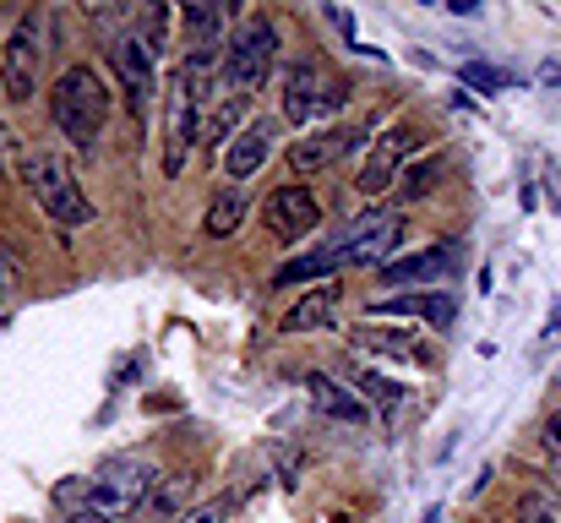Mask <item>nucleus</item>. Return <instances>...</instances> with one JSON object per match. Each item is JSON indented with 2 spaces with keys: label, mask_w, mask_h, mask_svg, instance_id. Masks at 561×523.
<instances>
[{
  "label": "nucleus",
  "mask_w": 561,
  "mask_h": 523,
  "mask_svg": "<svg viewBox=\"0 0 561 523\" xmlns=\"http://www.w3.org/2000/svg\"><path fill=\"white\" fill-rule=\"evenodd\" d=\"M153 486H159L153 464L137 458V453H121V458L99 464L93 480H66V486H55V502H60L71 519L121 523V519H131L137 508H148Z\"/></svg>",
  "instance_id": "obj_1"
},
{
  "label": "nucleus",
  "mask_w": 561,
  "mask_h": 523,
  "mask_svg": "<svg viewBox=\"0 0 561 523\" xmlns=\"http://www.w3.org/2000/svg\"><path fill=\"white\" fill-rule=\"evenodd\" d=\"M213 82V60L207 55H186L164 88V174L186 170V154L202 143V104H207V88Z\"/></svg>",
  "instance_id": "obj_2"
},
{
  "label": "nucleus",
  "mask_w": 561,
  "mask_h": 523,
  "mask_svg": "<svg viewBox=\"0 0 561 523\" xmlns=\"http://www.w3.org/2000/svg\"><path fill=\"white\" fill-rule=\"evenodd\" d=\"M49 115H55V132L77 148V154H99V137L110 126V88L93 66H71L60 71L55 82V99H49Z\"/></svg>",
  "instance_id": "obj_3"
},
{
  "label": "nucleus",
  "mask_w": 561,
  "mask_h": 523,
  "mask_svg": "<svg viewBox=\"0 0 561 523\" xmlns=\"http://www.w3.org/2000/svg\"><path fill=\"white\" fill-rule=\"evenodd\" d=\"M22 180H27V191H33V202L60 224V229H82L88 218H93V207H88V196L77 191V180L71 170L55 159V154H27L22 159Z\"/></svg>",
  "instance_id": "obj_4"
},
{
  "label": "nucleus",
  "mask_w": 561,
  "mask_h": 523,
  "mask_svg": "<svg viewBox=\"0 0 561 523\" xmlns=\"http://www.w3.org/2000/svg\"><path fill=\"white\" fill-rule=\"evenodd\" d=\"M398 235H403V218H398V213H387V207H371V213L350 218V224L328 240V257H333V268H360V262L387 268V257H392Z\"/></svg>",
  "instance_id": "obj_5"
},
{
  "label": "nucleus",
  "mask_w": 561,
  "mask_h": 523,
  "mask_svg": "<svg viewBox=\"0 0 561 523\" xmlns=\"http://www.w3.org/2000/svg\"><path fill=\"white\" fill-rule=\"evenodd\" d=\"M44 22H49V11L33 5V11L16 16V27H11V38H5V55H0V88H5L11 104H27L33 88H38V66H44V44H38V33H44Z\"/></svg>",
  "instance_id": "obj_6"
},
{
  "label": "nucleus",
  "mask_w": 561,
  "mask_h": 523,
  "mask_svg": "<svg viewBox=\"0 0 561 523\" xmlns=\"http://www.w3.org/2000/svg\"><path fill=\"white\" fill-rule=\"evenodd\" d=\"M273 55H278V27H273L267 16H251V22L234 33L229 55H224V82L240 88V99L256 93V88L267 82V71H273Z\"/></svg>",
  "instance_id": "obj_7"
},
{
  "label": "nucleus",
  "mask_w": 561,
  "mask_h": 523,
  "mask_svg": "<svg viewBox=\"0 0 561 523\" xmlns=\"http://www.w3.org/2000/svg\"><path fill=\"white\" fill-rule=\"evenodd\" d=\"M344 104H350V88L322 77L317 66H295L284 82V121H295V126H317L322 115H333Z\"/></svg>",
  "instance_id": "obj_8"
},
{
  "label": "nucleus",
  "mask_w": 561,
  "mask_h": 523,
  "mask_svg": "<svg viewBox=\"0 0 561 523\" xmlns=\"http://www.w3.org/2000/svg\"><path fill=\"white\" fill-rule=\"evenodd\" d=\"M110 66H115L121 88H126L131 115L142 121V115L153 110V93H159V55H153L137 33H121V38L110 44Z\"/></svg>",
  "instance_id": "obj_9"
},
{
  "label": "nucleus",
  "mask_w": 561,
  "mask_h": 523,
  "mask_svg": "<svg viewBox=\"0 0 561 523\" xmlns=\"http://www.w3.org/2000/svg\"><path fill=\"white\" fill-rule=\"evenodd\" d=\"M262 218H267V235H273V240L295 246V240L317 235L322 207H317V196H311L306 185H278V191L262 202Z\"/></svg>",
  "instance_id": "obj_10"
},
{
  "label": "nucleus",
  "mask_w": 561,
  "mask_h": 523,
  "mask_svg": "<svg viewBox=\"0 0 561 523\" xmlns=\"http://www.w3.org/2000/svg\"><path fill=\"white\" fill-rule=\"evenodd\" d=\"M414 148H420V132H414V126H392V132H381L376 148H371V159H366V170L355 174L360 196H381V191L403 174V164H409Z\"/></svg>",
  "instance_id": "obj_11"
},
{
  "label": "nucleus",
  "mask_w": 561,
  "mask_h": 523,
  "mask_svg": "<svg viewBox=\"0 0 561 523\" xmlns=\"http://www.w3.org/2000/svg\"><path fill=\"white\" fill-rule=\"evenodd\" d=\"M355 148H360V132H355V126L311 132L306 143H295V148H289V170L295 174H322V170H333L339 159H350Z\"/></svg>",
  "instance_id": "obj_12"
},
{
  "label": "nucleus",
  "mask_w": 561,
  "mask_h": 523,
  "mask_svg": "<svg viewBox=\"0 0 561 523\" xmlns=\"http://www.w3.org/2000/svg\"><path fill=\"white\" fill-rule=\"evenodd\" d=\"M442 273H453V257H447V246H425V251H414V257H403V262H387V268H376V278H381L387 289L436 284Z\"/></svg>",
  "instance_id": "obj_13"
},
{
  "label": "nucleus",
  "mask_w": 561,
  "mask_h": 523,
  "mask_svg": "<svg viewBox=\"0 0 561 523\" xmlns=\"http://www.w3.org/2000/svg\"><path fill=\"white\" fill-rule=\"evenodd\" d=\"M376 317H398V322H403V317H425L431 328H453L458 306H453V295H442V289H403V295L381 300Z\"/></svg>",
  "instance_id": "obj_14"
},
{
  "label": "nucleus",
  "mask_w": 561,
  "mask_h": 523,
  "mask_svg": "<svg viewBox=\"0 0 561 523\" xmlns=\"http://www.w3.org/2000/svg\"><path fill=\"white\" fill-rule=\"evenodd\" d=\"M267 154H273V121H256V126H245V132L229 143V154H224V174L240 185V180H251V174L267 164Z\"/></svg>",
  "instance_id": "obj_15"
},
{
  "label": "nucleus",
  "mask_w": 561,
  "mask_h": 523,
  "mask_svg": "<svg viewBox=\"0 0 561 523\" xmlns=\"http://www.w3.org/2000/svg\"><path fill=\"white\" fill-rule=\"evenodd\" d=\"M333 311H339V284L328 278V284H317L311 295H300L289 311H284V333H311V328H328L333 322Z\"/></svg>",
  "instance_id": "obj_16"
},
{
  "label": "nucleus",
  "mask_w": 561,
  "mask_h": 523,
  "mask_svg": "<svg viewBox=\"0 0 561 523\" xmlns=\"http://www.w3.org/2000/svg\"><path fill=\"white\" fill-rule=\"evenodd\" d=\"M306 393H311L317 414L344 420V425H366V398H360V393H350V387H339L333 376H311V382H306Z\"/></svg>",
  "instance_id": "obj_17"
},
{
  "label": "nucleus",
  "mask_w": 561,
  "mask_h": 523,
  "mask_svg": "<svg viewBox=\"0 0 561 523\" xmlns=\"http://www.w3.org/2000/svg\"><path fill=\"white\" fill-rule=\"evenodd\" d=\"M224 5H213V0H191L186 11H181V33H186V49L191 55H207L213 60V44H218V33H224Z\"/></svg>",
  "instance_id": "obj_18"
},
{
  "label": "nucleus",
  "mask_w": 561,
  "mask_h": 523,
  "mask_svg": "<svg viewBox=\"0 0 561 523\" xmlns=\"http://www.w3.org/2000/svg\"><path fill=\"white\" fill-rule=\"evenodd\" d=\"M240 218H245V191H240V185H229V191H218V196H213V207H207V224H202V229H207L213 240H224V235H234V229H240Z\"/></svg>",
  "instance_id": "obj_19"
},
{
  "label": "nucleus",
  "mask_w": 561,
  "mask_h": 523,
  "mask_svg": "<svg viewBox=\"0 0 561 523\" xmlns=\"http://www.w3.org/2000/svg\"><path fill=\"white\" fill-rule=\"evenodd\" d=\"M355 349H371V354H392V360H403V354H420V344L403 333V328H381V322H366V328H355Z\"/></svg>",
  "instance_id": "obj_20"
},
{
  "label": "nucleus",
  "mask_w": 561,
  "mask_h": 523,
  "mask_svg": "<svg viewBox=\"0 0 561 523\" xmlns=\"http://www.w3.org/2000/svg\"><path fill=\"white\" fill-rule=\"evenodd\" d=\"M240 121H245V99L218 104V110H213V121H207V132H202V143H207V148H218V143H224V137L240 126ZM234 137H240V132H234Z\"/></svg>",
  "instance_id": "obj_21"
},
{
  "label": "nucleus",
  "mask_w": 561,
  "mask_h": 523,
  "mask_svg": "<svg viewBox=\"0 0 561 523\" xmlns=\"http://www.w3.org/2000/svg\"><path fill=\"white\" fill-rule=\"evenodd\" d=\"M518 519L524 523H561V497H551V491H524Z\"/></svg>",
  "instance_id": "obj_22"
},
{
  "label": "nucleus",
  "mask_w": 561,
  "mask_h": 523,
  "mask_svg": "<svg viewBox=\"0 0 561 523\" xmlns=\"http://www.w3.org/2000/svg\"><path fill=\"white\" fill-rule=\"evenodd\" d=\"M164 27H170V11H164V5H148V11L137 16V38H142L153 55H164Z\"/></svg>",
  "instance_id": "obj_23"
},
{
  "label": "nucleus",
  "mask_w": 561,
  "mask_h": 523,
  "mask_svg": "<svg viewBox=\"0 0 561 523\" xmlns=\"http://www.w3.org/2000/svg\"><path fill=\"white\" fill-rule=\"evenodd\" d=\"M398 185H403V196H425V191L442 185V164H431V159H425V164H409Z\"/></svg>",
  "instance_id": "obj_24"
},
{
  "label": "nucleus",
  "mask_w": 561,
  "mask_h": 523,
  "mask_svg": "<svg viewBox=\"0 0 561 523\" xmlns=\"http://www.w3.org/2000/svg\"><path fill=\"white\" fill-rule=\"evenodd\" d=\"M458 77H463V82H469L474 93H502V82H507V77L496 71V66H480V60H469V66H463Z\"/></svg>",
  "instance_id": "obj_25"
},
{
  "label": "nucleus",
  "mask_w": 561,
  "mask_h": 523,
  "mask_svg": "<svg viewBox=\"0 0 561 523\" xmlns=\"http://www.w3.org/2000/svg\"><path fill=\"white\" fill-rule=\"evenodd\" d=\"M540 447H546L551 469L561 475V409H551V414H546V425H540Z\"/></svg>",
  "instance_id": "obj_26"
},
{
  "label": "nucleus",
  "mask_w": 561,
  "mask_h": 523,
  "mask_svg": "<svg viewBox=\"0 0 561 523\" xmlns=\"http://www.w3.org/2000/svg\"><path fill=\"white\" fill-rule=\"evenodd\" d=\"M360 387H366V393H376V398H387V403L409 398V387H398V382H387V376H376V371H360Z\"/></svg>",
  "instance_id": "obj_27"
},
{
  "label": "nucleus",
  "mask_w": 561,
  "mask_h": 523,
  "mask_svg": "<svg viewBox=\"0 0 561 523\" xmlns=\"http://www.w3.org/2000/svg\"><path fill=\"white\" fill-rule=\"evenodd\" d=\"M175 523H229V502H207V508H196V513H186Z\"/></svg>",
  "instance_id": "obj_28"
},
{
  "label": "nucleus",
  "mask_w": 561,
  "mask_h": 523,
  "mask_svg": "<svg viewBox=\"0 0 561 523\" xmlns=\"http://www.w3.org/2000/svg\"><path fill=\"white\" fill-rule=\"evenodd\" d=\"M11 284H16V257H11V251H0V300L11 295Z\"/></svg>",
  "instance_id": "obj_29"
},
{
  "label": "nucleus",
  "mask_w": 561,
  "mask_h": 523,
  "mask_svg": "<svg viewBox=\"0 0 561 523\" xmlns=\"http://www.w3.org/2000/svg\"><path fill=\"white\" fill-rule=\"evenodd\" d=\"M557 328H561V295L551 300V322H546V333H557Z\"/></svg>",
  "instance_id": "obj_30"
},
{
  "label": "nucleus",
  "mask_w": 561,
  "mask_h": 523,
  "mask_svg": "<svg viewBox=\"0 0 561 523\" xmlns=\"http://www.w3.org/2000/svg\"><path fill=\"white\" fill-rule=\"evenodd\" d=\"M420 523H442V513H436V508H431V513H425V519H420Z\"/></svg>",
  "instance_id": "obj_31"
},
{
  "label": "nucleus",
  "mask_w": 561,
  "mask_h": 523,
  "mask_svg": "<svg viewBox=\"0 0 561 523\" xmlns=\"http://www.w3.org/2000/svg\"><path fill=\"white\" fill-rule=\"evenodd\" d=\"M0 148H5V132H0Z\"/></svg>",
  "instance_id": "obj_32"
}]
</instances>
